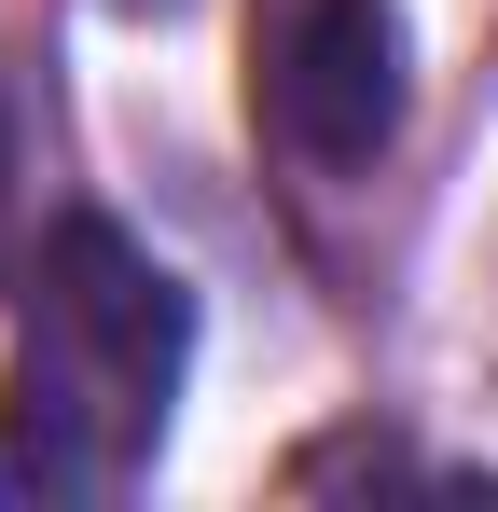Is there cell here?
Instances as JSON below:
<instances>
[{"instance_id":"7a4b0ae2","label":"cell","mask_w":498,"mask_h":512,"mask_svg":"<svg viewBox=\"0 0 498 512\" xmlns=\"http://www.w3.org/2000/svg\"><path fill=\"white\" fill-rule=\"evenodd\" d=\"M249 111L305 180H360L415 111V56L388 0H277L249 28Z\"/></svg>"},{"instance_id":"6da1fadb","label":"cell","mask_w":498,"mask_h":512,"mask_svg":"<svg viewBox=\"0 0 498 512\" xmlns=\"http://www.w3.org/2000/svg\"><path fill=\"white\" fill-rule=\"evenodd\" d=\"M194 374V291L166 277L111 208H70L28 263L14 388H0V512L125 499L166 443V402Z\"/></svg>"},{"instance_id":"3957f363","label":"cell","mask_w":498,"mask_h":512,"mask_svg":"<svg viewBox=\"0 0 498 512\" xmlns=\"http://www.w3.org/2000/svg\"><path fill=\"white\" fill-rule=\"evenodd\" d=\"M0 222H14V97H0Z\"/></svg>"}]
</instances>
